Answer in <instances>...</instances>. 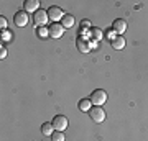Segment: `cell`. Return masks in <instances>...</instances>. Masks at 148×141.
Returning <instances> with one entry per match:
<instances>
[{
  "label": "cell",
  "mask_w": 148,
  "mask_h": 141,
  "mask_svg": "<svg viewBox=\"0 0 148 141\" xmlns=\"http://www.w3.org/2000/svg\"><path fill=\"white\" fill-rule=\"evenodd\" d=\"M110 46H112V49H115V51H122V49L125 48V38L120 36V35H117V36L110 41Z\"/></svg>",
  "instance_id": "10"
},
{
  "label": "cell",
  "mask_w": 148,
  "mask_h": 141,
  "mask_svg": "<svg viewBox=\"0 0 148 141\" xmlns=\"http://www.w3.org/2000/svg\"><path fill=\"white\" fill-rule=\"evenodd\" d=\"M41 133H43V136H49V138H51V135L54 133L53 123H49V121L43 123V125H41Z\"/></svg>",
  "instance_id": "11"
},
{
  "label": "cell",
  "mask_w": 148,
  "mask_h": 141,
  "mask_svg": "<svg viewBox=\"0 0 148 141\" xmlns=\"http://www.w3.org/2000/svg\"><path fill=\"white\" fill-rule=\"evenodd\" d=\"M87 113H89L90 120L95 121V123H102V121L106 120V112H104L102 107H92Z\"/></svg>",
  "instance_id": "2"
},
{
  "label": "cell",
  "mask_w": 148,
  "mask_h": 141,
  "mask_svg": "<svg viewBox=\"0 0 148 141\" xmlns=\"http://www.w3.org/2000/svg\"><path fill=\"white\" fill-rule=\"evenodd\" d=\"M77 107H79V110L81 112H89L94 105H92V102H90L89 99H82V100H79V104H77Z\"/></svg>",
  "instance_id": "13"
},
{
  "label": "cell",
  "mask_w": 148,
  "mask_h": 141,
  "mask_svg": "<svg viewBox=\"0 0 148 141\" xmlns=\"http://www.w3.org/2000/svg\"><path fill=\"white\" fill-rule=\"evenodd\" d=\"M48 31H49V38H61L63 36V33H64V28L61 23H53V25H49L48 26Z\"/></svg>",
  "instance_id": "6"
},
{
  "label": "cell",
  "mask_w": 148,
  "mask_h": 141,
  "mask_svg": "<svg viewBox=\"0 0 148 141\" xmlns=\"http://www.w3.org/2000/svg\"><path fill=\"white\" fill-rule=\"evenodd\" d=\"M76 46H77V49H79L81 52H89L90 49H92V48H90V44L87 41H86V40H77V41H76Z\"/></svg>",
  "instance_id": "12"
},
{
  "label": "cell",
  "mask_w": 148,
  "mask_h": 141,
  "mask_svg": "<svg viewBox=\"0 0 148 141\" xmlns=\"http://www.w3.org/2000/svg\"><path fill=\"white\" fill-rule=\"evenodd\" d=\"M36 35H38V38H48L49 36V31H48V28L46 26H40V28H36Z\"/></svg>",
  "instance_id": "15"
},
{
  "label": "cell",
  "mask_w": 148,
  "mask_h": 141,
  "mask_svg": "<svg viewBox=\"0 0 148 141\" xmlns=\"http://www.w3.org/2000/svg\"><path fill=\"white\" fill-rule=\"evenodd\" d=\"M0 26H2V31L7 30V18L5 16H0Z\"/></svg>",
  "instance_id": "19"
},
{
  "label": "cell",
  "mask_w": 148,
  "mask_h": 141,
  "mask_svg": "<svg viewBox=\"0 0 148 141\" xmlns=\"http://www.w3.org/2000/svg\"><path fill=\"white\" fill-rule=\"evenodd\" d=\"M61 25H63V28H73L74 26V16L73 15H64L63 20H61Z\"/></svg>",
  "instance_id": "14"
},
{
  "label": "cell",
  "mask_w": 148,
  "mask_h": 141,
  "mask_svg": "<svg viewBox=\"0 0 148 141\" xmlns=\"http://www.w3.org/2000/svg\"><path fill=\"white\" fill-rule=\"evenodd\" d=\"M48 20H49V16H48V12H45V10H38L33 13V23L36 25V28L46 26Z\"/></svg>",
  "instance_id": "3"
},
{
  "label": "cell",
  "mask_w": 148,
  "mask_h": 141,
  "mask_svg": "<svg viewBox=\"0 0 148 141\" xmlns=\"http://www.w3.org/2000/svg\"><path fill=\"white\" fill-rule=\"evenodd\" d=\"M90 35H92V38H95L97 41L104 38V36H102V31L99 30V28H92V30H90Z\"/></svg>",
  "instance_id": "17"
},
{
  "label": "cell",
  "mask_w": 148,
  "mask_h": 141,
  "mask_svg": "<svg viewBox=\"0 0 148 141\" xmlns=\"http://www.w3.org/2000/svg\"><path fill=\"white\" fill-rule=\"evenodd\" d=\"M23 10L27 12H33V13H35V12H38L40 10V2H38V0H25V2H23Z\"/></svg>",
  "instance_id": "9"
},
{
  "label": "cell",
  "mask_w": 148,
  "mask_h": 141,
  "mask_svg": "<svg viewBox=\"0 0 148 141\" xmlns=\"http://www.w3.org/2000/svg\"><path fill=\"white\" fill-rule=\"evenodd\" d=\"M51 140H53V141H64L63 131H56V130H54V133L51 135Z\"/></svg>",
  "instance_id": "16"
},
{
  "label": "cell",
  "mask_w": 148,
  "mask_h": 141,
  "mask_svg": "<svg viewBox=\"0 0 148 141\" xmlns=\"http://www.w3.org/2000/svg\"><path fill=\"white\" fill-rule=\"evenodd\" d=\"M51 123H53V126H54V130L56 131H64L69 126V120L64 115H56Z\"/></svg>",
  "instance_id": "4"
},
{
  "label": "cell",
  "mask_w": 148,
  "mask_h": 141,
  "mask_svg": "<svg viewBox=\"0 0 148 141\" xmlns=\"http://www.w3.org/2000/svg\"><path fill=\"white\" fill-rule=\"evenodd\" d=\"M2 38H3L5 41H10V40H12V33L5 30V31H2Z\"/></svg>",
  "instance_id": "20"
},
{
  "label": "cell",
  "mask_w": 148,
  "mask_h": 141,
  "mask_svg": "<svg viewBox=\"0 0 148 141\" xmlns=\"http://www.w3.org/2000/svg\"><path fill=\"white\" fill-rule=\"evenodd\" d=\"M112 30L117 33V35H123L125 33V30H127V21L122 20V18H117V20H114V23H112Z\"/></svg>",
  "instance_id": "8"
},
{
  "label": "cell",
  "mask_w": 148,
  "mask_h": 141,
  "mask_svg": "<svg viewBox=\"0 0 148 141\" xmlns=\"http://www.w3.org/2000/svg\"><path fill=\"white\" fill-rule=\"evenodd\" d=\"M13 21H15V25L16 26H27L28 25V13L25 10H21V12H16L15 16H13Z\"/></svg>",
  "instance_id": "7"
},
{
  "label": "cell",
  "mask_w": 148,
  "mask_h": 141,
  "mask_svg": "<svg viewBox=\"0 0 148 141\" xmlns=\"http://www.w3.org/2000/svg\"><path fill=\"white\" fill-rule=\"evenodd\" d=\"M115 36H117V33L114 31V30H107V31H106V38L109 40V41H112Z\"/></svg>",
  "instance_id": "18"
},
{
  "label": "cell",
  "mask_w": 148,
  "mask_h": 141,
  "mask_svg": "<svg viewBox=\"0 0 148 141\" xmlns=\"http://www.w3.org/2000/svg\"><path fill=\"white\" fill-rule=\"evenodd\" d=\"M89 100L92 102V105L94 107H102V105L107 102V92L102 89H95L92 94H90Z\"/></svg>",
  "instance_id": "1"
},
{
  "label": "cell",
  "mask_w": 148,
  "mask_h": 141,
  "mask_svg": "<svg viewBox=\"0 0 148 141\" xmlns=\"http://www.w3.org/2000/svg\"><path fill=\"white\" fill-rule=\"evenodd\" d=\"M48 16H49V20L53 21V23H58L59 20H63L64 16V12L59 8V7H49L48 8Z\"/></svg>",
  "instance_id": "5"
},
{
  "label": "cell",
  "mask_w": 148,
  "mask_h": 141,
  "mask_svg": "<svg viewBox=\"0 0 148 141\" xmlns=\"http://www.w3.org/2000/svg\"><path fill=\"white\" fill-rule=\"evenodd\" d=\"M7 56V49H5V46H2L0 48V59H3Z\"/></svg>",
  "instance_id": "21"
}]
</instances>
